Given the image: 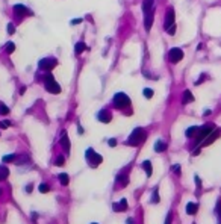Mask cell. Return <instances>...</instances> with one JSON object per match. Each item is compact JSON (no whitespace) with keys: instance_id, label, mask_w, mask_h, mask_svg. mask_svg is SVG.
I'll return each instance as SVG.
<instances>
[{"instance_id":"obj_1","label":"cell","mask_w":221,"mask_h":224,"mask_svg":"<svg viewBox=\"0 0 221 224\" xmlns=\"http://www.w3.org/2000/svg\"><path fill=\"white\" fill-rule=\"evenodd\" d=\"M143 12H144V28L148 32L153 26L155 20V0H144L143 2Z\"/></svg>"},{"instance_id":"obj_2","label":"cell","mask_w":221,"mask_h":224,"mask_svg":"<svg viewBox=\"0 0 221 224\" xmlns=\"http://www.w3.org/2000/svg\"><path fill=\"white\" fill-rule=\"evenodd\" d=\"M145 138H147V132L143 127H136L133 132L130 133V136L127 139V144L129 146H139V144H143V142L145 141Z\"/></svg>"},{"instance_id":"obj_3","label":"cell","mask_w":221,"mask_h":224,"mask_svg":"<svg viewBox=\"0 0 221 224\" xmlns=\"http://www.w3.org/2000/svg\"><path fill=\"white\" fill-rule=\"evenodd\" d=\"M44 85H46V89L49 93L52 94H59L61 93V86L59 83L55 80V77H53L52 74H47L46 77H44Z\"/></svg>"},{"instance_id":"obj_4","label":"cell","mask_w":221,"mask_h":224,"mask_svg":"<svg viewBox=\"0 0 221 224\" xmlns=\"http://www.w3.org/2000/svg\"><path fill=\"white\" fill-rule=\"evenodd\" d=\"M114 106H115L117 109H124V107L130 106V98L124 93H118L114 97Z\"/></svg>"},{"instance_id":"obj_5","label":"cell","mask_w":221,"mask_h":224,"mask_svg":"<svg viewBox=\"0 0 221 224\" xmlns=\"http://www.w3.org/2000/svg\"><path fill=\"white\" fill-rule=\"evenodd\" d=\"M85 158H86V160H88V164H90V167H97L99 164H102V156L100 155H97L95 151L92 150V148H88L86 150V153H85Z\"/></svg>"},{"instance_id":"obj_6","label":"cell","mask_w":221,"mask_h":224,"mask_svg":"<svg viewBox=\"0 0 221 224\" xmlns=\"http://www.w3.org/2000/svg\"><path fill=\"white\" fill-rule=\"evenodd\" d=\"M214 129H215L214 124H205V126H201V127L198 129V132H197V135H196L197 142H203V141H205V138H206Z\"/></svg>"},{"instance_id":"obj_7","label":"cell","mask_w":221,"mask_h":224,"mask_svg":"<svg viewBox=\"0 0 221 224\" xmlns=\"http://www.w3.org/2000/svg\"><path fill=\"white\" fill-rule=\"evenodd\" d=\"M56 65H58V61H56L55 58H44V59H41V61L38 62V67H40L41 70H46V71L53 70Z\"/></svg>"},{"instance_id":"obj_8","label":"cell","mask_w":221,"mask_h":224,"mask_svg":"<svg viewBox=\"0 0 221 224\" xmlns=\"http://www.w3.org/2000/svg\"><path fill=\"white\" fill-rule=\"evenodd\" d=\"M168 59L173 62V64H177V62H180L183 59V50L182 49H171L168 52Z\"/></svg>"},{"instance_id":"obj_9","label":"cell","mask_w":221,"mask_h":224,"mask_svg":"<svg viewBox=\"0 0 221 224\" xmlns=\"http://www.w3.org/2000/svg\"><path fill=\"white\" fill-rule=\"evenodd\" d=\"M174 20H176L174 9H173V8H170V9L167 11V14H165V23H164L165 30H168L170 28H173V26H174Z\"/></svg>"},{"instance_id":"obj_10","label":"cell","mask_w":221,"mask_h":224,"mask_svg":"<svg viewBox=\"0 0 221 224\" xmlns=\"http://www.w3.org/2000/svg\"><path fill=\"white\" fill-rule=\"evenodd\" d=\"M220 135H221V129H214V130H212V132L209 133V135L205 138V141L201 142V146H203V147H208V146H210L212 142H214V141H215V139H217Z\"/></svg>"},{"instance_id":"obj_11","label":"cell","mask_w":221,"mask_h":224,"mask_svg":"<svg viewBox=\"0 0 221 224\" xmlns=\"http://www.w3.org/2000/svg\"><path fill=\"white\" fill-rule=\"evenodd\" d=\"M97 118H99V121L102 123H109L112 120V115L109 111H106V109H102L99 114H97Z\"/></svg>"},{"instance_id":"obj_12","label":"cell","mask_w":221,"mask_h":224,"mask_svg":"<svg viewBox=\"0 0 221 224\" xmlns=\"http://www.w3.org/2000/svg\"><path fill=\"white\" fill-rule=\"evenodd\" d=\"M115 212H121V211H126L127 209V200L126 199H123V200H120L118 203H115L114 204V208H112Z\"/></svg>"},{"instance_id":"obj_13","label":"cell","mask_w":221,"mask_h":224,"mask_svg":"<svg viewBox=\"0 0 221 224\" xmlns=\"http://www.w3.org/2000/svg\"><path fill=\"white\" fill-rule=\"evenodd\" d=\"M14 12L17 14V15H24V14H30V11L26 8L24 5H15L14 6Z\"/></svg>"},{"instance_id":"obj_14","label":"cell","mask_w":221,"mask_h":224,"mask_svg":"<svg viewBox=\"0 0 221 224\" xmlns=\"http://www.w3.org/2000/svg\"><path fill=\"white\" fill-rule=\"evenodd\" d=\"M198 211V203H188L186 204V213L188 215H196Z\"/></svg>"},{"instance_id":"obj_15","label":"cell","mask_w":221,"mask_h":224,"mask_svg":"<svg viewBox=\"0 0 221 224\" xmlns=\"http://www.w3.org/2000/svg\"><path fill=\"white\" fill-rule=\"evenodd\" d=\"M61 144H62V147H64V150H65V153H68V151H70V139H68V136H67V132L62 133Z\"/></svg>"},{"instance_id":"obj_16","label":"cell","mask_w":221,"mask_h":224,"mask_svg":"<svg viewBox=\"0 0 221 224\" xmlns=\"http://www.w3.org/2000/svg\"><path fill=\"white\" fill-rule=\"evenodd\" d=\"M182 102H183V105L194 102V95H192V93L189 91V89H186V91L183 93V98H182Z\"/></svg>"},{"instance_id":"obj_17","label":"cell","mask_w":221,"mask_h":224,"mask_svg":"<svg viewBox=\"0 0 221 224\" xmlns=\"http://www.w3.org/2000/svg\"><path fill=\"white\" fill-rule=\"evenodd\" d=\"M143 168H144V171L147 173V177H150L153 174V168H152V162H150V160H144V162H143Z\"/></svg>"},{"instance_id":"obj_18","label":"cell","mask_w":221,"mask_h":224,"mask_svg":"<svg viewBox=\"0 0 221 224\" xmlns=\"http://www.w3.org/2000/svg\"><path fill=\"white\" fill-rule=\"evenodd\" d=\"M167 150V144L164 141H156V144H155V151H157V153H162V151Z\"/></svg>"},{"instance_id":"obj_19","label":"cell","mask_w":221,"mask_h":224,"mask_svg":"<svg viewBox=\"0 0 221 224\" xmlns=\"http://www.w3.org/2000/svg\"><path fill=\"white\" fill-rule=\"evenodd\" d=\"M198 129H200V127H197V126H191L186 132H185V135H186L188 138H192V136H196V135H197Z\"/></svg>"},{"instance_id":"obj_20","label":"cell","mask_w":221,"mask_h":224,"mask_svg":"<svg viewBox=\"0 0 221 224\" xmlns=\"http://www.w3.org/2000/svg\"><path fill=\"white\" fill-rule=\"evenodd\" d=\"M85 49H86V44H85L83 41L76 42V55H80V53H82Z\"/></svg>"},{"instance_id":"obj_21","label":"cell","mask_w":221,"mask_h":224,"mask_svg":"<svg viewBox=\"0 0 221 224\" xmlns=\"http://www.w3.org/2000/svg\"><path fill=\"white\" fill-rule=\"evenodd\" d=\"M58 179H59V182L62 183L64 186H67L68 182H70V177H68V174H65V173H61V174L58 176Z\"/></svg>"},{"instance_id":"obj_22","label":"cell","mask_w":221,"mask_h":224,"mask_svg":"<svg viewBox=\"0 0 221 224\" xmlns=\"http://www.w3.org/2000/svg\"><path fill=\"white\" fill-rule=\"evenodd\" d=\"M9 176V171H8L6 167H2L0 168V180H5V179Z\"/></svg>"},{"instance_id":"obj_23","label":"cell","mask_w":221,"mask_h":224,"mask_svg":"<svg viewBox=\"0 0 221 224\" xmlns=\"http://www.w3.org/2000/svg\"><path fill=\"white\" fill-rule=\"evenodd\" d=\"M161 199H159V194H157V188H155L153 191V195H152V203H159Z\"/></svg>"},{"instance_id":"obj_24","label":"cell","mask_w":221,"mask_h":224,"mask_svg":"<svg viewBox=\"0 0 221 224\" xmlns=\"http://www.w3.org/2000/svg\"><path fill=\"white\" fill-rule=\"evenodd\" d=\"M38 189H40V192L46 194V192H49V191H50V186H49V185H46V183H41Z\"/></svg>"},{"instance_id":"obj_25","label":"cell","mask_w":221,"mask_h":224,"mask_svg":"<svg viewBox=\"0 0 221 224\" xmlns=\"http://www.w3.org/2000/svg\"><path fill=\"white\" fill-rule=\"evenodd\" d=\"M15 159H17L15 155H6V156H3V162H14Z\"/></svg>"},{"instance_id":"obj_26","label":"cell","mask_w":221,"mask_h":224,"mask_svg":"<svg viewBox=\"0 0 221 224\" xmlns=\"http://www.w3.org/2000/svg\"><path fill=\"white\" fill-rule=\"evenodd\" d=\"M9 114V109H8L6 105H0V115H8Z\"/></svg>"},{"instance_id":"obj_27","label":"cell","mask_w":221,"mask_h":224,"mask_svg":"<svg viewBox=\"0 0 221 224\" xmlns=\"http://www.w3.org/2000/svg\"><path fill=\"white\" fill-rule=\"evenodd\" d=\"M14 50H15V44H14V42H8V44H6V52H8V53H12Z\"/></svg>"},{"instance_id":"obj_28","label":"cell","mask_w":221,"mask_h":224,"mask_svg":"<svg viewBox=\"0 0 221 224\" xmlns=\"http://www.w3.org/2000/svg\"><path fill=\"white\" fill-rule=\"evenodd\" d=\"M144 97H147V98H152V97H153V89L145 88V89H144Z\"/></svg>"},{"instance_id":"obj_29","label":"cell","mask_w":221,"mask_h":224,"mask_svg":"<svg viewBox=\"0 0 221 224\" xmlns=\"http://www.w3.org/2000/svg\"><path fill=\"white\" fill-rule=\"evenodd\" d=\"M64 162H65V159H64V156H58V159L55 160V164H56L58 167H61V165H64Z\"/></svg>"},{"instance_id":"obj_30","label":"cell","mask_w":221,"mask_h":224,"mask_svg":"<svg viewBox=\"0 0 221 224\" xmlns=\"http://www.w3.org/2000/svg\"><path fill=\"white\" fill-rule=\"evenodd\" d=\"M15 32V26L12 24V23H9V24H8V33H9V35H12Z\"/></svg>"},{"instance_id":"obj_31","label":"cell","mask_w":221,"mask_h":224,"mask_svg":"<svg viewBox=\"0 0 221 224\" xmlns=\"http://www.w3.org/2000/svg\"><path fill=\"white\" fill-rule=\"evenodd\" d=\"M173 171H174V174H177V176H180V165H173Z\"/></svg>"},{"instance_id":"obj_32","label":"cell","mask_w":221,"mask_h":224,"mask_svg":"<svg viewBox=\"0 0 221 224\" xmlns=\"http://www.w3.org/2000/svg\"><path fill=\"white\" fill-rule=\"evenodd\" d=\"M171 221H173V215L168 213L167 215V220H165V224H171Z\"/></svg>"},{"instance_id":"obj_33","label":"cell","mask_w":221,"mask_h":224,"mask_svg":"<svg viewBox=\"0 0 221 224\" xmlns=\"http://www.w3.org/2000/svg\"><path fill=\"white\" fill-rule=\"evenodd\" d=\"M205 79H206V74H201V76H200V79H198L197 82H196V85H200V83H201V82H203V80H205Z\"/></svg>"},{"instance_id":"obj_34","label":"cell","mask_w":221,"mask_h":224,"mask_svg":"<svg viewBox=\"0 0 221 224\" xmlns=\"http://www.w3.org/2000/svg\"><path fill=\"white\" fill-rule=\"evenodd\" d=\"M9 124H11L9 121H3V123H0V127H2V129H6L8 126H9Z\"/></svg>"},{"instance_id":"obj_35","label":"cell","mask_w":221,"mask_h":224,"mask_svg":"<svg viewBox=\"0 0 221 224\" xmlns=\"http://www.w3.org/2000/svg\"><path fill=\"white\" fill-rule=\"evenodd\" d=\"M167 33H170V35H174V33H176V26H173V28H170L168 30H167Z\"/></svg>"},{"instance_id":"obj_36","label":"cell","mask_w":221,"mask_h":224,"mask_svg":"<svg viewBox=\"0 0 221 224\" xmlns=\"http://www.w3.org/2000/svg\"><path fill=\"white\" fill-rule=\"evenodd\" d=\"M108 144H109L111 147H115V146H117V141H115V139H109Z\"/></svg>"},{"instance_id":"obj_37","label":"cell","mask_w":221,"mask_h":224,"mask_svg":"<svg viewBox=\"0 0 221 224\" xmlns=\"http://www.w3.org/2000/svg\"><path fill=\"white\" fill-rule=\"evenodd\" d=\"M194 180H196V183H197V186H198V188L201 186V183H200V179H198V176H196V177H194Z\"/></svg>"},{"instance_id":"obj_38","label":"cell","mask_w":221,"mask_h":224,"mask_svg":"<svg viewBox=\"0 0 221 224\" xmlns=\"http://www.w3.org/2000/svg\"><path fill=\"white\" fill-rule=\"evenodd\" d=\"M82 20L80 18H77V20H71V24H79V23H80Z\"/></svg>"},{"instance_id":"obj_39","label":"cell","mask_w":221,"mask_h":224,"mask_svg":"<svg viewBox=\"0 0 221 224\" xmlns=\"http://www.w3.org/2000/svg\"><path fill=\"white\" fill-rule=\"evenodd\" d=\"M26 191L30 192V191H32V185H28V188H26Z\"/></svg>"},{"instance_id":"obj_40","label":"cell","mask_w":221,"mask_h":224,"mask_svg":"<svg viewBox=\"0 0 221 224\" xmlns=\"http://www.w3.org/2000/svg\"><path fill=\"white\" fill-rule=\"evenodd\" d=\"M32 220H33V221L37 220V213H35V212H32Z\"/></svg>"},{"instance_id":"obj_41","label":"cell","mask_w":221,"mask_h":224,"mask_svg":"<svg viewBox=\"0 0 221 224\" xmlns=\"http://www.w3.org/2000/svg\"><path fill=\"white\" fill-rule=\"evenodd\" d=\"M127 224H132V220H129V221H127Z\"/></svg>"}]
</instances>
